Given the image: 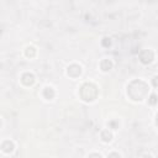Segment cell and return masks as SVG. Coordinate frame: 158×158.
Here are the masks:
<instances>
[{
  "label": "cell",
  "instance_id": "obj_1",
  "mask_svg": "<svg viewBox=\"0 0 158 158\" xmlns=\"http://www.w3.org/2000/svg\"><path fill=\"white\" fill-rule=\"evenodd\" d=\"M147 93H148V87L141 80H134L127 89V94L134 100H142L147 95Z\"/></svg>",
  "mask_w": 158,
  "mask_h": 158
},
{
  "label": "cell",
  "instance_id": "obj_2",
  "mask_svg": "<svg viewBox=\"0 0 158 158\" xmlns=\"http://www.w3.org/2000/svg\"><path fill=\"white\" fill-rule=\"evenodd\" d=\"M80 96L85 101H93L98 96V89L92 83H87L80 88Z\"/></svg>",
  "mask_w": 158,
  "mask_h": 158
},
{
  "label": "cell",
  "instance_id": "obj_3",
  "mask_svg": "<svg viewBox=\"0 0 158 158\" xmlns=\"http://www.w3.org/2000/svg\"><path fill=\"white\" fill-rule=\"evenodd\" d=\"M140 59L142 63H145V64L152 62V59H153V52L148 51V50H142L140 52Z\"/></svg>",
  "mask_w": 158,
  "mask_h": 158
},
{
  "label": "cell",
  "instance_id": "obj_4",
  "mask_svg": "<svg viewBox=\"0 0 158 158\" xmlns=\"http://www.w3.org/2000/svg\"><path fill=\"white\" fill-rule=\"evenodd\" d=\"M80 73H82L80 67L77 66V64H72L69 68H68V76H71L73 78L79 77V76H80Z\"/></svg>",
  "mask_w": 158,
  "mask_h": 158
},
{
  "label": "cell",
  "instance_id": "obj_5",
  "mask_svg": "<svg viewBox=\"0 0 158 158\" xmlns=\"http://www.w3.org/2000/svg\"><path fill=\"white\" fill-rule=\"evenodd\" d=\"M21 82H22L25 85H31V84L35 82V77L31 74V73H25L22 78H21Z\"/></svg>",
  "mask_w": 158,
  "mask_h": 158
},
{
  "label": "cell",
  "instance_id": "obj_6",
  "mask_svg": "<svg viewBox=\"0 0 158 158\" xmlns=\"http://www.w3.org/2000/svg\"><path fill=\"white\" fill-rule=\"evenodd\" d=\"M1 148L4 152H6V153H10L13 150H14V143L13 142H10V141H5L3 146H1Z\"/></svg>",
  "mask_w": 158,
  "mask_h": 158
},
{
  "label": "cell",
  "instance_id": "obj_7",
  "mask_svg": "<svg viewBox=\"0 0 158 158\" xmlns=\"http://www.w3.org/2000/svg\"><path fill=\"white\" fill-rule=\"evenodd\" d=\"M111 67H113V63H111V61L110 59H104L103 62H101V69L103 71H110L111 69Z\"/></svg>",
  "mask_w": 158,
  "mask_h": 158
},
{
  "label": "cell",
  "instance_id": "obj_8",
  "mask_svg": "<svg viewBox=\"0 0 158 158\" xmlns=\"http://www.w3.org/2000/svg\"><path fill=\"white\" fill-rule=\"evenodd\" d=\"M43 96L46 99H52L55 96V92H53V89L52 88H46L45 90H43Z\"/></svg>",
  "mask_w": 158,
  "mask_h": 158
},
{
  "label": "cell",
  "instance_id": "obj_9",
  "mask_svg": "<svg viewBox=\"0 0 158 158\" xmlns=\"http://www.w3.org/2000/svg\"><path fill=\"white\" fill-rule=\"evenodd\" d=\"M111 137H113V136H111V134H110L108 130H105V131H103V132H101V138L105 142H109L110 140H111Z\"/></svg>",
  "mask_w": 158,
  "mask_h": 158
},
{
  "label": "cell",
  "instance_id": "obj_10",
  "mask_svg": "<svg viewBox=\"0 0 158 158\" xmlns=\"http://www.w3.org/2000/svg\"><path fill=\"white\" fill-rule=\"evenodd\" d=\"M35 55H36V51H35L34 47H29V48L26 50V56L27 57H34Z\"/></svg>",
  "mask_w": 158,
  "mask_h": 158
},
{
  "label": "cell",
  "instance_id": "obj_11",
  "mask_svg": "<svg viewBox=\"0 0 158 158\" xmlns=\"http://www.w3.org/2000/svg\"><path fill=\"white\" fill-rule=\"evenodd\" d=\"M110 45H111V41H110V38L105 37V38L103 40V46H105V47H109Z\"/></svg>",
  "mask_w": 158,
  "mask_h": 158
},
{
  "label": "cell",
  "instance_id": "obj_12",
  "mask_svg": "<svg viewBox=\"0 0 158 158\" xmlns=\"http://www.w3.org/2000/svg\"><path fill=\"white\" fill-rule=\"evenodd\" d=\"M150 101H151V104H156V95H155V94H152V95H151V100H150Z\"/></svg>",
  "mask_w": 158,
  "mask_h": 158
},
{
  "label": "cell",
  "instance_id": "obj_13",
  "mask_svg": "<svg viewBox=\"0 0 158 158\" xmlns=\"http://www.w3.org/2000/svg\"><path fill=\"white\" fill-rule=\"evenodd\" d=\"M89 158H101V156L98 155V153H93V155L89 156Z\"/></svg>",
  "mask_w": 158,
  "mask_h": 158
},
{
  "label": "cell",
  "instance_id": "obj_14",
  "mask_svg": "<svg viewBox=\"0 0 158 158\" xmlns=\"http://www.w3.org/2000/svg\"><path fill=\"white\" fill-rule=\"evenodd\" d=\"M108 158H120V156L117 153H111V155H109Z\"/></svg>",
  "mask_w": 158,
  "mask_h": 158
},
{
  "label": "cell",
  "instance_id": "obj_15",
  "mask_svg": "<svg viewBox=\"0 0 158 158\" xmlns=\"http://www.w3.org/2000/svg\"><path fill=\"white\" fill-rule=\"evenodd\" d=\"M0 125H1V121H0Z\"/></svg>",
  "mask_w": 158,
  "mask_h": 158
}]
</instances>
